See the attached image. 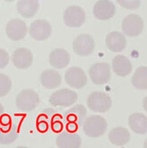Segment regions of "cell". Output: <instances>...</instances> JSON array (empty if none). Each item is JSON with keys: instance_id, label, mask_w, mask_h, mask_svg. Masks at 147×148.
Listing matches in <instances>:
<instances>
[{"instance_id": "cell-1", "label": "cell", "mask_w": 147, "mask_h": 148, "mask_svg": "<svg viewBox=\"0 0 147 148\" xmlns=\"http://www.w3.org/2000/svg\"><path fill=\"white\" fill-rule=\"evenodd\" d=\"M65 125L64 113L55 108H46L37 117V129L41 132H60Z\"/></svg>"}, {"instance_id": "cell-2", "label": "cell", "mask_w": 147, "mask_h": 148, "mask_svg": "<svg viewBox=\"0 0 147 148\" xmlns=\"http://www.w3.org/2000/svg\"><path fill=\"white\" fill-rule=\"evenodd\" d=\"M87 117V108L82 104H77L71 106L68 110L64 112L66 128L70 131H75L83 126L84 120Z\"/></svg>"}, {"instance_id": "cell-3", "label": "cell", "mask_w": 147, "mask_h": 148, "mask_svg": "<svg viewBox=\"0 0 147 148\" xmlns=\"http://www.w3.org/2000/svg\"><path fill=\"white\" fill-rule=\"evenodd\" d=\"M107 126V122L104 117L95 114L86 117L83 124V130L87 137L98 138L106 132Z\"/></svg>"}, {"instance_id": "cell-4", "label": "cell", "mask_w": 147, "mask_h": 148, "mask_svg": "<svg viewBox=\"0 0 147 148\" xmlns=\"http://www.w3.org/2000/svg\"><path fill=\"white\" fill-rule=\"evenodd\" d=\"M39 101V95L36 90L32 89H25L16 96L15 105L20 111L29 113L36 108Z\"/></svg>"}, {"instance_id": "cell-5", "label": "cell", "mask_w": 147, "mask_h": 148, "mask_svg": "<svg viewBox=\"0 0 147 148\" xmlns=\"http://www.w3.org/2000/svg\"><path fill=\"white\" fill-rule=\"evenodd\" d=\"M19 136L18 127L7 114L0 118V144L4 145H12Z\"/></svg>"}, {"instance_id": "cell-6", "label": "cell", "mask_w": 147, "mask_h": 148, "mask_svg": "<svg viewBox=\"0 0 147 148\" xmlns=\"http://www.w3.org/2000/svg\"><path fill=\"white\" fill-rule=\"evenodd\" d=\"M88 107L95 113H105L112 106V99L107 93L103 91H93L87 98Z\"/></svg>"}, {"instance_id": "cell-7", "label": "cell", "mask_w": 147, "mask_h": 148, "mask_svg": "<svg viewBox=\"0 0 147 148\" xmlns=\"http://www.w3.org/2000/svg\"><path fill=\"white\" fill-rule=\"evenodd\" d=\"M78 99L77 93L69 89H60L53 92L49 98V103L54 107H66L72 106Z\"/></svg>"}, {"instance_id": "cell-8", "label": "cell", "mask_w": 147, "mask_h": 148, "mask_svg": "<svg viewBox=\"0 0 147 148\" xmlns=\"http://www.w3.org/2000/svg\"><path fill=\"white\" fill-rule=\"evenodd\" d=\"M85 12L79 5H69L63 12V21L68 28H81L85 22Z\"/></svg>"}, {"instance_id": "cell-9", "label": "cell", "mask_w": 147, "mask_h": 148, "mask_svg": "<svg viewBox=\"0 0 147 148\" xmlns=\"http://www.w3.org/2000/svg\"><path fill=\"white\" fill-rule=\"evenodd\" d=\"M89 75L91 82L96 85L107 84L111 79V68L108 63L98 62L90 66Z\"/></svg>"}, {"instance_id": "cell-10", "label": "cell", "mask_w": 147, "mask_h": 148, "mask_svg": "<svg viewBox=\"0 0 147 148\" xmlns=\"http://www.w3.org/2000/svg\"><path fill=\"white\" fill-rule=\"evenodd\" d=\"M144 28L142 17L136 13L126 16L122 22V29L124 35L129 37H137L140 36Z\"/></svg>"}, {"instance_id": "cell-11", "label": "cell", "mask_w": 147, "mask_h": 148, "mask_svg": "<svg viewBox=\"0 0 147 148\" xmlns=\"http://www.w3.org/2000/svg\"><path fill=\"white\" fill-rule=\"evenodd\" d=\"M73 50L80 57H88L95 50V40L89 34L78 35L74 39Z\"/></svg>"}, {"instance_id": "cell-12", "label": "cell", "mask_w": 147, "mask_h": 148, "mask_svg": "<svg viewBox=\"0 0 147 148\" xmlns=\"http://www.w3.org/2000/svg\"><path fill=\"white\" fill-rule=\"evenodd\" d=\"M52 33V28L50 22L44 19L34 21L29 29V34L36 41H45L49 39Z\"/></svg>"}, {"instance_id": "cell-13", "label": "cell", "mask_w": 147, "mask_h": 148, "mask_svg": "<svg viewBox=\"0 0 147 148\" xmlns=\"http://www.w3.org/2000/svg\"><path fill=\"white\" fill-rule=\"evenodd\" d=\"M28 33V26L21 19H12L5 25V34L12 41H21Z\"/></svg>"}, {"instance_id": "cell-14", "label": "cell", "mask_w": 147, "mask_h": 148, "mask_svg": "<svg viewBox=\"0 0 147 148\" xmlns=\"http://www.w3.org/2000/svg\"><path fill=\"white\" fill-rule=\"evenodd\" d=\"M65 81L73 89H83L87 84V75L79 66H71L65 73Z\"/></svg>"}, {"instance_id": "cell-15", "label": "cell", "mask_w": 147, "mask_h": 148, "mask_svg": "<svg viewBox=\"0 0 147 148\" xmlns=\"http://www.w3.org/2000/svg\"><path fill=\"white\" fill-rule=\"evenodd\" d=\"M34 57L31 51L25 47L17 48L12 54V62L19 70H26L33 64Z\"/></svg>"}, {"instance_id": "cell-16", "label": "cell", "mask_w": 147, "mask_h": 148, "mask_svg": "<svg viewBox=\"0 0 147 148\" xmlns=\"http://www.w3.org/2000/svg\"><path fill=\"white\" fill-rule=\"evenodd\" d=\"M81 145L82 138L75 131L61 130L56 137V145L59 148H79Z\"/></svg>"}, {"instance_id": "cell-17", "label": "cell", "mask_w": 147, "mask_h": 148, "mask_svg": "<svg viewBox=\"0 0 147 148\" xmlns=\"http://www.w3.org/2000/svg\"><path fill=\"white\" fill-rule=\"evenodd\" d=\"M92 12L96 19L108 21L115 15L116 8L111 0H98L93 6Z\"/></svg>"}, {"instance_id": "cell-18", "label": "cell", "mask_w": 147, "mask_h": 148, "mask_svg": "<svg viewBox=\"0 0 147 148\" xmlns=\"http://www.w3.org/2000/svg\"><path fill=\"white\" fill-rule=\"evenodd\" d=\"M69 52L63 48L53 49L49 54V63L55 69H64L70 63Z\"/></svg>"}, {"instance_id": "cell-19", "label": "cell", "mask_w": 147, "mask_h": 148, "mask_svg": "<svg viewBox=\"0 0 147 148\" xmlns=\"http://www.w3.org/2000/svg\"><path fill=\"white\" fill-rule=\"evenodd\" d=\"M42 86L47 90H55L62 84L60 74L56 69H45L39 77Z\"/></svg>"}, {"instance_id": "cell-20", "label": "cell", "mask_w": 147, "mask_h": 148, "mask_svg": "<svg viewBox=\"0 0 147 148\" xmlns=\"http://www.w3.org/2000/svg\"><path fill=\"white\" fill-rule=\"evenodd\" d=\"M105 45L111 51L121 52L126 48L127 39L122 33L119 31H113L108 33L106 36Z\"/></svg>"}, {"instance_id": "cell-21", "label": "cell", "mask_w": 147, "mask_h": 148, "mask_svg": "<svg viewBox=\"0 0 147 148\" xmlns=\"http://www.w3.org/2000/svg\"><path fill=\"white\" fill-rule=\"evenodd\" d=\"M112 69L116 75L120 77H126L131 73L133 66L131 61L126 56L117 55L112 61Z\"/></svg>"}, {"instance_id": "cell-22", "label": "cell", "mask_w": 147, "mask_h": 148, "mask_svg": "<svg viewBox=\"0 0 147 148\" xmlns=\"http://www.w3.org/2000/svg\"><path fill=\"white\" fill-rule=\"evenodd\" d=\"M130 130L137 135H144L147 133V116L142 113L130 114L128 120Z\"/></svg>"}, {"instance_id": "cell-23", "label": "cell", "mask_w": 147, "mask_h": 148, "mask_svg": "<svg viewBox=\"0 0 147 148\" xmlns=\"http://www.w3.org/2000/svg\"><path fill=\"white\" fill-rule=\"evenodd\" d=\"M17 11L25 19L33 18L39 10L38 0H18Z\"/></svg>"}, {"instance_id": "cell-24", "label": "cell", "mask_w": 147, "mask_h": 148, "mask_svg": "<svg viewBox=\"0 0 147 148\" xmlns=\"http://www.w3.org/2000/svg\"><path fill=\"white\" fill-rule=\"evenodd\" d=\"M109 141L115 146H123L130 140L129 130L125 127H115L111 130L108 135Z\"/></svg>"}, {"instance_id": "cell-25", "label": "cell", "mask_w": 147, "mask_h": 148, "mask_svg": "<svg viewBox=\"0 0 147 148\" xmlns=\"http://www.w3.org/2000/svg\"><path fill=\"white\" fill-rule=\"evenodd\" d=\"M132 85L137 90H147V66L137 68L131 78Z\"/></svg>"}, {"instance_id": "cell-26", "label": "cell", "mask_w": 147, "mask_h": 148, "mask_svg": "<svg viewBox=\"0 0 147 148\" xmlns=\"http://www.w3.org/2000/svg\"><path fill=\"white\" fill-rule=\"evenodd\" d=\"M12 86V83L11 78L5 74L0 73V98L5 97L10 93Z\"/></svg>"}, {"instance_id": "cell-27", "label": "cell", "mask_w": 147, "mask_h": 148, "mask_svg": "<svg viewBox=\"0 0 147 148\" xmlns=\"http://www.w3.org/2000/svg\"><path fill=\"white\" fill-rule=\"evenodd\" d=\"M122 8L127 10H137L141 5V0H116Z\"/></svg>"}, {"instance_id": "cell-28", "label": "cell", "mask_w": 147, "mask_h": 148, "mask_svg": "<svg viewBox=\"0 0 147 148\" xmlns=\"http://www.w3.org/2000/svg\"><path fill=\"white\" fill-rule=\"evenodd\" d=\"M10 62V56L6 50L0 48V69L6 68Z\"/></svg>"}, {"instance_id": "cell-29", "label": "cell", "mask_w": 147, "mask_h": 148, "mask_svg": "<svg viewBox=\"0 0 147 148\" xmlns=\"http://www.w3.org/2000/svg\"><path fill=\"white\" fill-rule=\"evenodd\" d=\"M143 107H144V111L147 113V96L143 99Z\"/></svg>"}, {"instance_id": "cell-30", "label": "cell", "mask_w": 147, "mask_h": 148, "mask_svg": "<svg viewBox=\"0 0 147 148\" xmlns=\"http://www.w3.org/2000/svg\"><path fill=\"white\" fill-rule=\"evenodd\" d=\"M5 113V108H4V106L2 104H0V118H1V116L4 114Z\"/></svg>"}, {"instance_id": "cell-31", "label": "cell", "mask_w": 147, "mask_h": 148, "mask_svg": "<svg viewBox=\"0 0 147 148\" xmlns=\"http://www.w3.org/2000/svg\"><path fill=\"white\" fill-rule=\"evenodd\" d=\"M144 147L147 148V138H146V139H145V141L144 142Z\"/></svg>"}, {"instance_id": "cell-32", "label": "cell", "mask_w": 147, "mask_h": 148, "mask_svg": "<svg viewBox=\"0 0 147 148\" xmlns=\"http://www.w3.org/2000/svg\"><path fill=\"white\" fill-rule=\"evenodd\" d=\"M4 1H5V2H9V3H11V2H14V1H16V0H4Z\"/></svg>"}]
</instances>
